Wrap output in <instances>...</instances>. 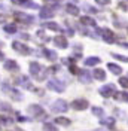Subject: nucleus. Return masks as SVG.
Returning <instances> with one entry per match:
<instances>
[{
  "mask_svg": "<svg viewBox=\"0 0 128 131\" xmlns=\"http://www.w3.org/2000/svg\"><path fill=\"white\" fill-rule=\"evenodd\" d=\"M97 5H101V6H106V5H109V2L110 0H95Z\"/></svg>",
  "mask_w": 128,
  "mask_h": 131,
  "instance_id": "e433bc0d",
  "label": "nucleus"
},
{
  "mask_svg": "<svg viewBox=\"0 0 128 131\" xmlns=\"http://www.w3.org/2000/svg\"><path fill=\"white\" fill-rule=\"evenodd\" d=\"M79 81L82 82V83H91V81H92L91 73H89V72H87V70H80V73H79Z\"/></svg>",
  "mask_w": 128,
  "mask_h": 131,
  "instance_id": "9b49d317",
  "label": "nucleus"
},
{
  "mask_svg": "<svg viewBox=\"0 0 128 131\" xmlns=\"http://www.w3.org/2000/svg\"><path fill=\"white\" fill-rule=\"evenodd\" d=\"M23 6H24V8H30V9H39V5H36V3L31 2V0H27Z\"/></svg>",
  "mask_w": 128,
  "mask_h": 131,
  "instance_id": "bb28decb",
  "label": "nucleus"
},
{
  "mask_svg": "<svg viewBox=\"0 0 128 131\" xmlns=\"http://www.w3.org/2000/svg\"><path fill=\"white\" fill-rule=\"evenodd\" d=\"M54 16V12L51 10L49 8H42L40 9V14H39V18L40 19H49Z\"/></svg>",
  "mask_w": 128,
  "mask_h": 131,
  "instance_id": "f8f14e48",
  "label": "nucleus"
},
{
  "mask_svg": "<svg viewBox=\"0 0 128 131\" xmlns=\"http://www.w3.org/2000/svg\"><path fill=\"white\" fill-rule=\"evenodd\" d=\"M43 28H49V30H52V31H60L61 30V27L57 24V23H46V24H43Z\"/></svg>",
  "mask_w": 128,
  "mask_h": 131,
  "instance_id": "4be33fe9",
  "label": "nucleus"
},
{
  "mask_svg": "<svg viewBox=\"0 0 128 131\" xmlns=\"http://www.w3.org/2000/svg\"><path fill=\"white\" fill-rule=\"evenodd\" d=\"M2 91H3V92H10L8 82H3V83H2Z\"/></svg>",
  "mask_w": 128,
  "mask_h": 131,
  "instance_id": "f704fd0d",
  "label": "nucleus"
},
{
  "mask_svg": "<svg viewBox=\"0 0 128 131\" xmlns=\"http://www.w3.org/2000/svg\"><path fill=\"white\" fill-rule=\"evenodd\" d=\"M98 92H100V94H101L104 98L112 97V95H115V94H116V92H115V85H113V83L104 85V86H101V88L98 90Z\"/></svg>",
  "mask_w": 128,
  "mask_h": 131,
  "instance_id": "20e7f679",
  "label": "nucleus"
},
{
  "mask_svg": "<svg viewBox=\"0 0 128 131\" xmlns=\"http://www.w3.org/2000/svg\"><path fill=\"white\" fill-rule=\"evenodd\" d=\"M80 21H82V24L91 25V27H95V25H97V23L91 18V16H82V18H80Z\"/></svg>",
  "mask_w": 128,
  "mask_h": 131,
  "instance_id": "5701e85b",
  "label": "nucleus"
},
{
  "mask_svg": "<svg viewBox=\"0 0 128 131\" xmlns=\"http://www.w3.org/2000/svg\"><path fill=\"white\" fill-rule=\"evenodd\" d=\"M14 15H15V18L19 23H24V24H31L34 21V16L33 15H27V14H23V12H15Z\"/></svg>",
  "mask_w": 128,
  "mask_h": 131,
  "instance_id": "6e6552de",
  "label": "nucleus"
},
{
  "mask_svg": "<svg viewBox=\"0 0 128 131\" xmlns=\"http://www.w3.org/2000/svg\"><path fill=\"white\" fill-rule=\"evenodd\" d=\"M92 76H94V79H97V81H104L106 79V72H104L103 69H95Z\"/></svg>",
  "mask_w": 128,
  "mask_h": 131,
  "instance_id": "f3484780",
  "label": "nucleus"
},
{
  "mask_svg": "<svg viewBox=\"0 0 128 131\" xmlns=\"http://www.w3.org/2000/svg\"><path fill=\"white\" fill-rule=\"evenodd\" d=\"M100 124L104 125V127H109L110 130L115 128V119H113V118H101V119H100Z\"/></svg>",
  "mask_w": 128,
  "mask_h": 131,
  "instance_id": "dca6fc26",
  "label": "nucleus"
},
{
  "mask_svg": "<svg viewBox=\"0 0 128 131\" xmlns=\"http://www.w3.org/2000/svg\"><path fill=\"white\" fill-rule=\"evenodd\" d=\"M37 37H40L42 42H49V39L45 36V31H43V30H39V31H37Z\"/></svg>",
  "mask_w": 128,
  "mask_h": 131,
  "instance_id": "2f4dec72",
  "label": "nucleus"
},
{
  "mask_svg": "<svg viewBox=\"0 0 128 131\" xmlns=\"http://www.w3.org/2000/svg\"><path fill=\"white\" fill-rule=\"evenodd\" d=\"M28 113L31 115L34 119H45L46 118V112L39 104H30L28 106Z\"/></svg>",
  "mask_w": 128,
  "mask_h": 131,
  "instance_id": "f257e3e1",
  "label": "nucleus"
},
{
  "mask_svg": "<svg viewBox=\"0 0 128 131\" xmlns=\"http://www.w3.org/2000/svg\"><path fill=\"white\" fill-rule=\"evenodd\" d=\"M66 10H67V14H70V15H73V16L79 15V8L74 6V5H67V6H66Z\"/></svg>",
  "mask_w": 128,
  "mask_h": 131,
  "instance_id": "aec40b11",
  "label": "nucleus"
},
{
  "mask_svg": "<svg viewBox=\"0 0 128 131\" xmlns=\"http://www.w3.org/2000/svg\"><path fill=\"white\" fill-rule=\"evenodd\" d=\"M119 85L122 86V88H128V78L121 76V78H119Z\"/></svg>",
  "mask_w": 128,
  "mask_h": 131,
  "instance_id": "c756f323",
  "label": "nucleus"
},
{
  "mask_svg": "<svg viewBox=\"0 0 128 131\" xmlns=\"http://www.w3.org/2000/svg\"><path fill=\"white\" fill-rule=\"evenodd\" d=\"M107 69H109V70H110L113 74H121V73H122V69H121V66L115 64V63H109V64H107Z\"/></svg>",
  "mask_w": 128,
  "mask_h": 131,
  "instance_id": "a211bd4d",
  "label": "nucleus"
},
{
  "mask_svg": "<svg viewBox=\"0 0 128 131\" xmlns=\"http://www.w3.org/2000/svg\"><path fill=\"white\" fill-rule=\"evenodd\" d=\"M43 131H58V128L54 124H45L43 125Z\"/></svg>",
  "mask_w": 128,
  "mask_h": 131,
  "instance_id": "c85d7f7f",
  "label": "nucleus"
},
{
  "mask_svg": "<svg viewBox=\"0 0 128 131\" xmlns=\"http://www.w3.org/2000/svg\"><path fill=\"white\" fill-rule=\"evenodd\" d=\"M48 88L55 92H63L64 91V83L58 79H49L48 81Z\"/></svg>",
  "mask_w": 128,
  "mask_h": 131,
  "instance_id": "39448f33",
  "label": "nucleus"
},
{
  "mask_svg": "<svg viewBox=\"0 0 128 131\" xmlns=\"http://www.w3.org/2000/svg\"><path fill=\"white\" fill-rule=\"evenodd\" d=\"M52 42H54V45L55 46H58V48H67L69 46V42H67V39L64 37V36H57V37H54L52 39Z\"/></svg>",
  "mask_w": 128,
  "mask_h": 131,
  "instance_id": "1a4fd4ad",
  "label": "nucleus"
},
{
  "mask_svg": "<svg viewBox=\"0 0 128 131\" xmlns=\"http://www.w3.org/2000/svg\"><path fill=\"white\" fill-rule=\"evenodd\" d=\"M43 57H46L49 61H57L58 55H57V52L51 51V49H43Z\"/></svg>",
  "mask_w": 128,
  "mask_h": 131,
  "instance_id": "2eb2a0df",
  "label": "nucleus"
},
{
  "mask_svg": "<svg viewBox=\"0 0 128 131\" xmlns=\"http://www.w3.org/2000/svg\"><path fill=\"white\" fill-rule=\"evenodd\" d=\"M0 124H3V125H9V124H12V119H8V118L0 116Z\"/></svg>",
  "mask_w": 128,
  "mask_h": 131,
  "instance_id": "72a5a7b5",
  "label": "nucleus"
},
{
  "mask_svg": "<svg viewBox=\"0 0 128 131\" xmlns=\"http://www.w3.org/2000/svg\"><path fill=\"white\" fill-rule=\"evenodd\" d=\"M9 94H10V97H12V98H15L16 101H21V100H23V95H21V94H19L16 90H10V92H9Z\"/></svg>",
  "mask_w": 128,
  "mask_h": 131,
  "instance_id": "a878e982",
  "label": "nucleus"
},
{
  "mask_svg": "<svg viewBox=\"0 0 128 131\" xmlns=\"http://www.w3.org/2000/svg\"><path fill=\"white\" fill-rule=\"evenodd\" d=\"M98 33L101 34L104 42H107V43H113L115 42V34H113L112 30H109V28H100Z\"/></svg>",
  "mask_w": 128,
  "mask_h": 131,
  "instance_id": "423d86ee",
  "label": "nucleus"
},
{
  "mask_svg": "<svg viewBox=\"0 0 128 131\" xmlns=\"http://www.w3.org/2000/svg\"><path fill=\"white\" fill-rule=\"evenodd\" d=\"M92 113L95 115V116H98V118H104V110L101 109V107L94 106L92 107Z\"/></svg>",
  "mask_w": 128,
  "mask_h": 131,
  "instance_id": "393cba45",
  "label": "nucleus"
},
{
  "mask_svg": "<svg viewBox=\"0 0 128 131\" xmlns=\"http://www.w3.org/2000/svg\"><path fill=\"white\" fill-rule=\"evenodd\" d=\"M12 2H14V5H19V6H23L27 0H12Z\"/></svg>",
  "mask_w": 128,
  "mask_h": 131,
  "instance_id": "4c0bfd02",
  "label": "nucleus"
},
{
  "mask_svg": "<svg viewBox=\"0 0 128 131\" xmlns=\"http://www.w3.org/2000/svg\"><path fill=\"white\" fill-rule=\"evenodd\" d=\"M5 69L6 70H9V72H14V70H19V66L16 64V61H14V60H6L5 61Z\"/></svg>",
  "mask_w": 128,
  "mask_h": 131,
  "instance_id": "ddd939ff",
  "label": "nucleus"
},
{
  "mask_svg": "<svg viewBox=\"0 0 128 131\" xmlns=\"http://www.w3.org/2000/svg\"><path fill=\"white\" fill-rule=\"evenodd\" d=\"M12 48L15 49L16 52H19L21 55H28V54H31V49L28 48L25 43H21V42H14V43H12Z\"/></svg>",
  "mask_w": 128,
  "mask_h": 131,
  "instance_id": "7ed1b4c3",
  "label": "nucleus"
},
{
  "mask_svg": "<svg viewBox=\"0 0 128 131\" xmlns=\"http://www.w3.org/2000/svg\"><path fill=\"white\" fill-rule=\"evenodd\" d=\"M55 124H61L63 127H69V125L72 124V121H70L69 118H64V116H60V118H57V119H55Z\"/></svg>",
  "mask_w": 128,
  "mask_h": 131,
  "instance_id": "b1692460",
  "label": "nucleus"
},
{
  "mask_svg": "<svg viewBox=\"0 0 128 131\" xmlns=\"http://www.w3.org/2000/svg\"><path fill=\"white\" fill-rule=\"evenodd\" d=\"M2 23H5V16L3 15H0V24H2Z\"/></svg>",
  "mask_w": 128,
  "mask_h": 131,
  "instance_id": "79ce46f5",
  "label": "nucleus"
},
{
  "mask_svg": "<svg viewBox=\"0 0 128 131\" xmlns=\"http://www.w3.org/2000/svg\"><path fill=\"white\" fill-rule=\"evenodd\" d=\"M0 46H3V42H2V40H0Z\"/></svg>",
  "mask_w": 128,
  "mask_h": 131,
  "instance_id": "c03bdc74",
  "label": "nucleus"
},
{
  "mask_svg": "<svg viewBox=\"0 0 128 131\" xmlns=\"http://www.w3.org/2000/svg\"><path fill=\"white\" fill-rule=\"evenodd\" d=\"M94 131H104L103 128H97V130H94Z\"/></svg>",
  "mask_w": 128,
  "mask_h": 131,
  "instance_id": "37998d69",
  "label": "nucleus"
},
{
  "mask_svg": "<svg viewBox=\"0 0 128 131\" xmlns=\"http://www.w3.org/2000/svg\"><path fill=\"white\" fill-rule=\"evenodd\" d=\"M70 72H72V73H76V74L80 73V70L76 67V66H70Z\"/></svg>",
  "mask_w": 128,
  "mask_h": 131,
  "instance_id": "c9c22d12",
  "label": "nucleus"
},
{
  "mask_svg": "<svg viewBox=\"0 0 128 131\" xmlns=\"http://www.w3.org/2000/svg\"><path fill=\"white\" fill-rule=\"evenodd\" d=\"M67 107L69 106H67L66 100H57L52 104L51 110H52V113H63V112H67Z\"/></svg>",
  "mask_w": 128,
  "mask_h": 131,
  "instance_id": "f03ea898",
  "label": "nucleus"
},
{
  "mask_svg": "<svg viewBox=\"0 0 128 131\" xmlns=\"http://www.w3.org/2000/svg\"><path fill=\"white\" fill-rule=\"evenodd\" d=\"M42 72V67H40V64H37V63H34V61H31L30 63V73L33 74V76H39V73Z\"/></svg>",
  "mask_w": 128,
  "mask_h": 131,
  "instance_id": "4468645a",
  "label": "nucleus"
},
{
  "mask_svg": "<svg viewBox=\"0 0 128 131\" xmlns=\"http://www.w3.org/2000/svg\"><path fill=\"white\" fill-rule=\"evenodd\" d=\"M3 60H5V54H3V52H2V51H0V63H2V61H3Z\"/></svg>",
  "mask_w": 128,
  "mask_h": 131,
  "instance_id": "a19ab883",
  "label": "nucleus"
},
{
  "mask_svg": "<svg viewBox=\"0 0 128 131\" xmlns=\"http://www.w3.org/2000/svg\"><path fill=\"white\" fill-rule=\"evenodd\" d=\"M113 58H116V60H119V61H124V63H128V57L125 55H119V54H112Z\"/></svg>",
  "mask_w": 128,
  "mask_h": 131,
  "instance_id": "7c9ffc66",
  "label": "nucleus"
},
{
  "mask_svg": "<svg viewBox=\"0 0 128 131\" xmlns=\"http://www.w3.org/2000/svg\"><path fill=\"white\" fill-rule=\"evenodd\" d=\"M3 30H5L6 33H9V34H10V33H16V27H15L14 24H6Z\"/></svg>",
  "mask_w": 128,
  "mask_h": 131,
  "instance_id": "cd10ccee",
  "label": "nucleus"
},
{
  "mask_svg": "<svg viewBox=\"0 0 128 131\" xmlns=\"http://www.w3.org/2000/svg\"><path fill=\"white\" fill-rule=\"evenodd\" d=\"M115 112H116V115H118V116H121V118H124V113H122V110H118V109H116Z\"/></svg>",
  "mask_w": 128,
  "mask_h": 131,
  "instance_id": "58836bf2",
  "label": "nucleus"
},
{
  "mask_svg": "<svg viewBox=\"0 0 128 131\" xmlns=\"http://www.w3.org/2000/svg\"><path fill=\"white\" fill-rule=\"evenodd\" d=\"M118 45H119V46H124V48H127V49H128V43H122V42H119Z\"/></svg>",
  "mask_w": 128,
  "mask_h": 131,
  "instance_id": "ea45409f",
  "label": "nucleus"
},
{
  "mask_svg": "<svg viewBox=\"0 0 128 131\" xmlns=\"http://www.w3.org/2000/svg\"><path fill=\"white\" fill-rule=\"evenodd\" d=\"M113 97H115V100H118V101H128V92H127V91L116 92Z\"/></svg>",
  "mask_w": 128,
  "mask_h": 131,
  "instance_id": "412c9836",
  "label": "nucleus"
},
{
  "mask_svg": "<svg viewBox=\"0 0 128 131\" xmlns=\"http://www.w3.org/2000/svg\"><path fill=\"white\" fill-rule=\"evenodd\" d=\"M0 110H5V112H12V109H10V106H9V104H6V103H2V104H0Z\"/></svg>",
  "mask_w": 128,
  "mask_h": 131,
  "instance_id": "473e14b6",
  "label": "nucleus"
},
{
  "mask_svg": "<svg viewBox=\"0 0 128 131\" xmlns=\"http://www.w3.org/2000/svg\"><path fill=\"white\" fill-rule=\"evenodd\" d=\"M18 83H19L23 88H25V90H30V91H31L33 88H34V86H33V83L30 82V79H28L27 76H23V78H19V79H18Z\"/></svg>",
  "mask_w": 128,
  "mask_h": 131,
  "instance_id": "9d476101",
  "label": "nucleus"
},
{
  "mask_svg": "<svg viewBox=\"0 0 128 131\" xmlns=\"http://www.w3.org/2000/svg\"><path fill=\"white\" fill-rule=\"evenodd\" d=\"M88 106H89L88 100H83V98H78V100L72 101V107L74 110H85Z\"/></svg>",
  "mask_w": 128,
  "mask_h": 131,
  "instance_id": "0eeeda50",
  "label": "nucleus"
},
{
  "mask_svg": "<svg viewBox=\"0 0 128 131\" xmlns=\"http://www.w3.org/2000/svg\"><path fill=\"white\" fill-rule=\"evenodd\" d=\"M101 63V60L98 57H89L85 60V66H88V67H92V66H95V64H100Z\"/></svg>",
  "mask_w": 128,
  "mask_h": 131,
  "instance_id": "6ab92c4d",
  "label": "nucleus"
},
{
  "mask_svg": "<svg viewBox=\"0 0 128 131\" xmlns=\"http://www.w3.org/2000/svg\"><path fill=\"white\" fill-rule=\"evenodd\" d=\"M49 2H60V0H49Z\"/></svg>",
  "mask_w": 128,
  "mask_h": 131,
  "instance_id": "a18cd8bd",
  "label": "nucleus"
}]
</instances>
